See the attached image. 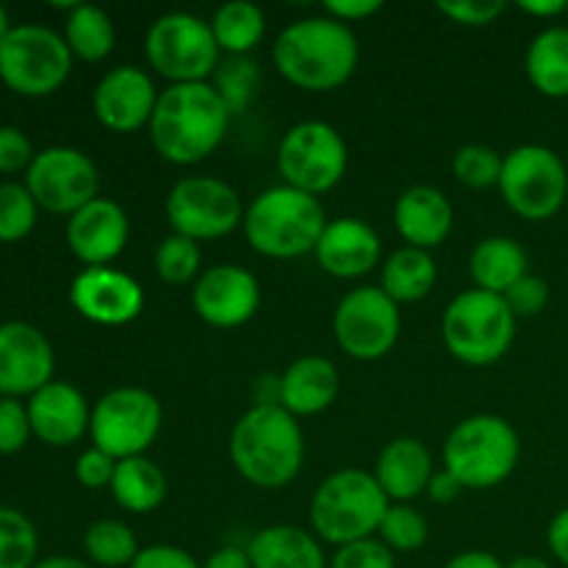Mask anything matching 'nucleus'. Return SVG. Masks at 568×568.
Masks as SVG:
<instances>
[{
  "label": "nucleus",
  "instance_id": "c9c22d12",
  "mask_svg": "<svg viewBox=\"0 0 568 568\" xmlns=\"http://www.w3.org/2000/svg\"><path fill=\"white\" fill-rule=\"evenodd\" d=\"M153 264L161 281L170 283V286H186V283H194L203 275L200 272V264H203L200 244L181 236V233H170L166 239H161V244L155 247Z\"/></svg>",
  "mask_w": 568,
  "mask_h": 568
},
{
  "label": "nucleus",
  "instance_id": "423d86ee",
  "mask_svg": "<svg viewBox=\"0 0 568 568\" xmlns=\"http://www.w3.org/2000/svg\"><path fill=\"white\" fill-rule=\"evenodd\" d=\"M519 458V433L497 414L466 416L444 442V469L453 471L466 491L497 488L514 475Z\"/></svg>",
  "mask_w": 568,
  "mask_h": 568
},
{
  "label": "nucleus",
  "instance_id": "f03ea898",
  "mask_svg": "<svg viewBox=\"0 0 568 568\" xmlns=\"http://www.w3.org/2000/svg\"><path fill=\"white\" fill-rule=\"evenodd\" d=\"M231 120V111L209 81L170 83L161 89L148 125L150 144L170 164L192 166L220 148Z\"/></svg>",
  "mask_w": 568,
  "mask_h": 568
},
{
  "label": "nucleus",
  "instance_id": "c03bdc74",
  "mask_svg": "<svg viewBox=\"0 0 568 568\" xmlns=\"http://www.w3.org/2000/svg\"><path fill=\"white\" fill-rule=\"evenodd\" d=\"M37 159L33 153V144L20 128L14 125H0V175H14V172L31 166V161Z\"/></svg>",
  "mask_w": 568,
  "mask_h": 568
},
{
  "label": "nucleus",
  "instance_id": "393cba45",
  "mask_svg": "<svg viewBox=\"0 0 568 568\" xmlns=\"http://www.w3.org/2000/svg\"><path fill=\"white\" fill-rule=\"evenodd\" d=\"M338 397V369L325 355H303L281 375V408L294 419L316 416Z\"/></svg>",
  "mask_w": 568,
  "mask_h": 568
},
{
  "label": "nucleus",
  "instance_id": "4c0bfd02",
  "mask_svg": "<svg viewBox=\"0 0 568 568\" xmlns=\"http://www.w3.org/2000/svg\"><path fill=\"white\" fill-rule=\"evenodd\" d=\"M39 205L26 183H0V242H22L33 231Z\"/></svg>",
  "mask_w": 568,
  "mask_h": 568
},
{
  "label": "nucleus",
  "instance_id": "49530a36",
  "mask_svg": "<svg viewBox=\"0 0 568 568\" xmlns=\"http://www.w3.org/2000/svg\"><path fill=\"white\" fill-rule=\"evenodd\" d=\"M189 549L175 547V544H150V547L139 549L136 560L128 568H200Z\"/></svg>",
  "mask_w": 568,
  "mask_h": 568
},
{
  "label": "nucleus",
  "instance_id": "6ab92c4d",
  "mask_svg": "<svg viewBox=\"0 0 568 568\" xmlns=\"http://www.w3.org/2000/svg\"><path fill=\"white\" fill-rule=\"evenodd\" d=\"M55 355L48 336L28 322L0 325V394L11 399L33 397L53 383Z\"/></svg>",
  "mask_w": 568,
  "mask_h": 568
},
{
  "label": "nucleus",
  "instance_id": "7c9ffc66",
  "mask_svg": "<svg viewBox=\"0 0 568 568\" xmlns=\"http://www.w3.org/2000/svg\"><path fill=\"white\" fill-rule=\"evenodd\" d=\"M209 22L225 55H253V50L264 42L266 14L250 0H231L220 6Z\"/></svg>",
  "mask_w": 568,
  "mask_h": 568
},
{
  "label": "nucleus",
  "instance_id": "ea45409f",
  "mask_svg": "<svg viewBox=\"0 0 568 568\" xmlns=\"http://www.w3.org/2000/svg\"><path fill=\"white\" fill-rule=\"evenodd\" d=\"M331 568H397V555L381 538L372 536L336 547Z\"/></svg>",
  "mask_w": 568,
  "mask_h": 568
},
{
  "label": "nucleus",
  "instance_id": "8fccbe9b",
  "mask_svg": "<svg viewBox=\"0 0 568 568\" xmlns=\"http://www.w3.org/2000/svg\"><path fill=\"white\" fill-rule=\"evenodd\" d=\"M547 547L560 566L568 568V505L555 514L547 527Z\"/></svg>",
  "mask_w": 568,
  "mask_h": 568
},
{
  "label": "nucleus",
  "instance_id": "c756f323",
  "mask_svg": "<svg viewBox=\"0 0 568 568\" xmlns=\"http://www.w3.org/2000/svg\"><path fill=\"white\" fill-rule=\"evenodd\" d=\"M438 266L427 250L399 247L386 258L381 270V288L397 305L425 300L436 288Z\"/></svg>",
  "mask_w": 568,
  "mask_h": 568
},
{
  "label": "nucleus",
  "instance_id": "37998d69",
  "mask_svg": "<svg viewBox=\"0 0 568 568\" xmlns=\"http://www.w3.org/2000/svg\"><path fill=\"white\" fill-rule=\"evenodd\" d=\"M505 303H508L510 314L516 320H527V316H538L549 305V283L538 275H525L519 283L508 288L503 294Z\"/></svg>",
  "mask_w": 568,
  "mask_h": 568
},
{
  "label": "nucleus",
  "instance_id": "6e6552de",
  "mask_svg": "<svg viewBox=\"0 0 568 568\" xmlns=\"http://www.w3.org/2000/svg\"><path fill=\"white\" fill-rule=\"evenodd\" d=\"M144 59L170 83H205L222 61L211 22L192 11H166L144 33Z\"/></svg>",
  "mask_w": 568,
  "mask_h": 568
},
{
  "label": "nucleus",
  "instance_id": "dca6fc26",
  "mask_svg": "<svg viewBox=\"0 0 568 568\" xmlns=\"http://www.w3.org/2000/svg\"><path fill=\"white\" fill-rule=\"evenodd\" d=\"M261 286L258 277L236 264H220L205 270L194 281L192 308L205 325L233 331L258 314Z\"/></svg>",
  "mask_w": 568,
  "mask_h": 568
},
{
  "label": "nucleus",
  "instance_id": "ddd939ff",
  "mask_svg": "<svg viewBox=\"0 0 568 568\" xmlns=\"http://www.w3.org/2000/svg\"><path fill=\"white\" fill-rule=\"evenodd\" d=\"M242 197L231 183L211 175L181 178L166 194V222L172 233L192 239V242H214L231 236L244 222Z\"/></svg>",
  "mask_w": 568,
  "mask_h": 568
},
{
  "label": "nucleus",
  "instance_id": "bf43d9fd",
  "mask_svg": "<svg viewBox=\"0 0 568 568\" xmlns=\"http://www.w3.org/2000/svg\"><path fill=\"white\" fill-rule=\"evenodd\" d=\"M566 17H568V14H566Z\"/></svg>",
  "mask_w": 568,
  "mask_h": 568
},
{
  "label": "nucleus",
  "instance_id": "e433bc0d",
  "mask_svg": "<svg viewBox=\"0 0 568 568\" xmlns=\"http://www.w3.org/2000/svg\"><path fill=\"white\" fill-rule=\"evenodd\" d=\"M377 538L397 552H416L427 544L430 538V527H427V519L414 508V505L392 503L388 505L386 516H383L381 527H377Z\"/></svg>",
  "mask_w": 568,
  "mask_h": 568
},
{
  "label": "nucleus",
  "instance_id": "a19ab883",
  "mask_svg": "<svg viewBox=\"0 0 568 568\" xmlns=\"http://www.w3.org/2000/svg\"><path fill=\"white\" fill-rule=\"evenodd\" d=\"M436 9L438 14L458 22V26L483 28L497 22L508 11V3H503V0H442V3H436Z\"/></svg>",
  "mask_w": 568,
  "mask_h": 568
},
{
  "label": "nucleus",
  "instance_id": "de8ad7c7",
  "mask_svg": "<svg viewBox=\"0 0 568 568\" xmlns=\"http://www.w3.org/2000/svg\"><path fill=\"white\" fill-rule=\"evenodd\" d=\"M381 9L383 3H377V0H325V14L344 22V26L369 20V17L377 14Z\"/></svg>",
  "mask_w": 568,
  "mask_h": 568
},
{
  "label": "nucleus",
  "instance_id": "09e8293b",
  "mask_svg": "<svg viewBox=\"0 0 568 568\" xmlns=\"http://www.w3.org/2000/svg\"><path fill=\"white\" fill-rule=\"evenodd\" d=\"M464 491L466 488L460 486L458 477L447 469L433 471L430 483H427V497H430L436 505H453Z\"/></svg>",
  "mask_w": 568,
  "mask_h": 568
},
{
  "label": "nucleus",
  "instance_id": "b1692460",
  "mask_svg": "<svg viewBox=\"0 0 568 568\" xmlns=\"http://www.w3.org/2000/svg\"><path fill=\"white\" fill-rule=\"evenodd\" d=\"M433 471L436 469H433V455L427 444L414 436H399L381 449L372 475L388 503L410 505L416 497L427 494Z\"/></svg>",
  "mask_w": 568,
  "mask_h": 568
},
{
  "label": "nucleus",
  "instance_id": "58836bf2",
  "mask_svg": "<svg viewBox=\"0 0 568 568\" xmlns=\"http://www.w3.org/2000/svg\"><path fill=\"white\" fill-rule=\"evenodd\" d=\"M503 153L486 144H464L453 155V175L469 189L499 186L503 175Z\"/></svg>",
  "mask_w": 568,
  "mask_h": 568
},
{
  "label": "nucleus",
  "instance_id": "7ed1b4c3",
  "mask_svg": "<svg viewBox=\"0 0 568 568\" xmlns=\"http://www.w3.org/2000/svg\"><path fill=\"white\" fill-rule=\"evenodd\" d=\"M227 455L242 480L277 491L300 475L305 464V433L281 405H253L239 416L227 438Z\"/></svg>",
  "mask_w": 568,
  "mask_h": 568
},
{
  "label": "nucleus",
  "instance_id": "6e6d98bb",
  "mask_svg": "<svg viewBox=\"0 0 568 568\" xmlns=\"http://www.w3.org/2000/svg\"><path fill=\"white\" fill-rule=\"evenodd\" d=\"M33 568H94L92 564L81 558H67V555H53V558H44L39 560Z\"/></svg>",
  "mask_w": 568,
  "mask_h": 568
},
{
  "label": "nucleus",
  "instance_id": "f8f14e48",
  "mask_svg": "<svg viewBox=\"0 0 568 568\" xmlns=\"http://www.w3.org/2000/svg\"><path fill=\"white\" fill-rule=\"evenodd\" d=\"M161 422H164V410L153 392L139 386H120L105 392L92 405L89 436H92V447L103 449L114 460L139 458L159 438Z\"/></svg>",
  "mask_w": 568,
  "mask_h": 568
},
{
  "label": "nucleus",
  "instance_id": "79ce46f5",
  "mask_svg": "<svg viewBox=\"0 0 568 568\" xmlns=\"http://www.w3.org/2000/svg\"><path fill=\"white\" fill-rule=\"evenodd\" d=\"M33 436L31 419H28V405L20 399H0V455L20 453Z\"/></svg>",
  "mask_w": 568,
  "mask_h": 568
},
{
  "label": "nucleus",
  "instance_id": "4468645a",
  "mask_svg": "<svg viewBox=\"0 0 568 568\" xmlns=\"http://www.w3.org/2000/svg\"><path fill=\"white\" fill-rule=\"evenodd\" d=\"M403 331L399 305L381 286H358L338 300L333 311V336L353 361H381Z\"/></svg>",
  "mask_w": 568,
  "mask_h": 568
},
{
  "label": "nucleus",
  "instance_id": "a878e982",
  "mask_svg": "<svg viewBox=\"0 0 568 568\" xmlns=\"http://www.w3.org/2000/svg\"><path fill=\"white\" fill-rule=\"evenodd\" d=\"M244 549L253 568H331L320 538L297 525L264 527Z\"/></svg>",
  "mask_w": 568,
  "mask_h": 568
},
{
  "label": "nucleus",
  "instance_id": "0eeeda50",
  "mask_svg": "<svg viewBox=\"0 0 568 568\" xmlns=\"http://www.w3.org/2000/svg\"><path fill=\"white\" fill-rule=\"evenodd\" d=\"M442 338L447 353L460 364L491 366L514 347L516 316L499 294L469 288L444 308Z\"/></svg>",
  "mask_w": 568,
  "mask_h": 568
},
{
  "label": "nucleus",
  "instance_id": "473e14b6",
  "mask_svg": "<svg viewBox=\"0 0 568 568\" xmlns=\"http://www.w3.org/2000/svg\"><path fill=\"white\" fill-rule=\"evenodd\" d=\"M139 541L131 527L120 519L92 521L83 532V552L89 564L103 568H128L136 560Z\"/></svg>",
  "mask_w": 568,
  "mask_h": 568
},
{
  "label": "nucleus",
  "instance_id": "a211bd4d",
  "mask_svg": "<svg viewBox=\"0 0 568 568\" xmlns=\"http://www.w3.org/2000/svg\"><path fill=\"white\" fill-rule=\"evenodd\" d=\"M70 303L94 325L120 327L144 311V288L116 266H87L72 281Z\"/></svg>",
  "mask_w": 568,
  "mask_h": 568
},
{
  "label": "nucleus",
  "instance_id": "f257e3e1",
  "mask_svg": "<svg viewBox=\"0 0 568 568\" xmlns=\"http://www.w3.org/2000/svg\"><path fill=\"white\" fill-rule=\"evenodd\" d=\"M361 59L358 37L333 17H303L277 33L272 44L275 70L305 92H333L353 78Z\"/></svg>",
  "mask_w": 568,
  "mask_h": 568
},
{
  "label": "nucleus",
  "instance_id": "a18cd8bd",
  "mask_svg": "<svg viewBox=\"0 0 568 568\" xmlns=\"http://www.w3.org/2000/svg\"><path fill=\"white\" fill-rule=\"evenodd\" d=\"M116 460L111 455H105L103 449L89 447L78 455L75 460V477L83 488H111V480H114Z\"/></svg>",
  "mask_w": 568,
  "mask_h": 568
},
{
  "label": "nucleus",
  "instance_id": "3c124183",
  "mask_svg": "<svg viewBox=\"0 0 568 568\" xmlns=\"http://www.w3.org/2000/svg\"><path fill=\"white\" fill-rule=\"evenodd\" d=\"M200 568H253V564H250L247 549L220 547L216 552H211L209 558H205V564Z\"/></svg>",
  "mask_w": 568,
  "mask_h": 568
},
{
  "label": "nucleus",
  "instance_id": "20e7f679",
  "mask_svg": "<svg viewBox=\"0 0 568 568\" xmlns=\"http://www.w3.org/2000/svg\"><path fill=\"white\" fill-rule=\"evenodd\" d=\"M327 222L320 197L281 183L250 200L242 231L250 247L264 258L294 261L314 253Z\"/></svg>",
  "mask_w": 568,
  "mask_h": 568
},
{
  "label": "nucleus",
  "instance_id": "4d7b16f0",
  "mask_svg": "<svg viewBox=\"0 0 568 568\" xmlns=\"http://www.w3.org/2000/svg\"><path fill=\"white\" fill-rule=\"evenodd\" d=\"M505 568H552L547 558H538V555H521V558H514Z\"/></svg>",
  "mask_w": 568,
  "mask_h": 568
},
{
  "label": "nucleus",
  "instance_id": "603ef678",
  "mask_svg": "<svg viewBox=\"0 0 568 568\" xmlns=\"http://www.w3.org/2000/svg\"><path fill=\"white\" fill-rule=\"evenodd\" d=\"M444 568H505V564L497 555L483 552V549H469V552H460L455 558H449Z\"/></svg>",
  "mask_w": 568,
  "mask_h": 568
},
{
  "label": "nucleus",
  "instance_id": "f3484780",
  "mask_svg": "<svg viewBox=\"0 0 568 568\" xmlns=\"http://www.w3.org/2000/svg\"><path fill=\"white\" fill-rule=\"evenodd\" d=\"M159 94L161 89L148 70L122 64L100 78L92 94V109L105 131L133 133L150 125Z\"/></svg>",
  "mask_w": 568,
  "mask_h": 568
},
{
  "label": "nucleus",
  "instance_id": "bb28decb",
  "mask_svg": "<svg viewBox=\"0 0 568 568\" xmlns=\"http://www.w3.org/2000/svg\"><path fill=\"white\" fill-rule=\"evenodd\" d=\"M469 275L475 288L503 297L514 283L530 275L527 250L510 236H488L475 244L469 255Z\"/></svg>",
  "mask_w": 568,
  "mask_h": 568
},
{
  "label": "nucleus",
  "instance_id": "13d9d810",
  "mask_svg": "<svg viewBox=\"0 0 568 568\" xmlns=\"http://www.w3.org/2000/svg\"><path fill=\"white\" fill-rule=\"evenodd\" d=\"M11 28H14V26H11V22H9V11H6V6L0 3V42H3L6 33H9Z\"/></svg>",
  "mask_w": 568,
  "mask_h": 568
},
{
  "label": "nucleus",
  "instance_id": "c85d7f7f",
  "mask_svg": "<svg viewBox=\"0 0 568 568\" xmlns=\"http://www.w3.org/2000/svg\"><path fill=\"white\" fill-rule=\"evenodd\" d=\"M525 70L544 98H568V26H549L527 48Z\"/></svg>",
  "mask_w": 568,
  "mask_h": 568
},
{
  "label": "nucleus",
  "instance_id": "1a4fd4ad",
  "mask_svg": "<svg viewBox=\"0 0 568 568\" xmlns=\"http://www.w3.org/2000/svg\"><path fill=\"white\" fill-rule=\"evenodd\" d=\"M497 189L516 216L547 222L566 205L568 170L547 144H519L503 159Z\"/></svg>",
  "mask_w": 568,
  "mask_h": 568
},
{
  "label": "nucleus",
  "instance_id": "412c9836",
  "mask_svg": "<svg viewBox=\"0 0 568 568\" xmlns=\"http://www.w3.org/2000/svg\"><path fill=\"white\" fill-rule=\"evenodd\" d=\"M314 255L316 264L327 275L338 277V281H355V277L369 275L381 264L383 242L366 220L338 216L325 225Z\"/></svg>",
  "mask_w": 568,
  "mask_h": 568
},
{
  "label": "nucleus",
  "instance_id": "cd10ccee",
  "mask_svg": "<svg viewBox=\"0 0 568 568\" xmlns=\"http://www.w3.org/2000/svg\"><path fill=\"white\" fill-rule=\"evenodd\" d=\"M109 491L114 503L128 514H153L166 499V475L148 455L116 460V471Z\"/></svg>",
  "mask_w": 568,
  "mask_h": 568
},
{
  "label": "nucleus",
  "instance_id": "5fc2aeb1",
  "mask_svg": "<svg viewBox=\"0 0 568 568\" xmlns=\"http://www.w3.org/2000/svg\"><path fill=\"white\" fill-rule=\"evenodd\" d=\"M253 405H281V375H261L253 386Z\"/></svg>",
  "mask_w": 568,
  "mask_h": 568
},
{
  "label": "nucleus",
  "instance_id": "5701e85b",
  "mask_svg": "<svg viewBox=\"0 0 568 568\" xmlns=\"http://www.w3.org/2000/svg\"><path fill=\"white\" fill-rule=\"evenodd\" d=\"M455 211L447 194L430 183H416L405 189L394 203V225L408 247L436 250L447 242L453 231Z\"/></svg>",
  "mask_w": 568,
  "mask_h": 568
},
{
  "label": "nucleus",
  "instance_id": "aec40b11",
  "mask_svg": "<svg viewBox=\"0 0 568 568\" xmlns=\"http://www.w3.org/2000/svg\"><path fill=\"white\" fill-rule=\"evenodd\" d=\"M131 239V220L116 200L98 197L67 216V244L87 266H111Z\"/></svg>",
  "mask_w": 568,
  "mask_h": 568
},
{
  "label": "nucleus",
  "instance_id": "4be33fe9",
  "mask_svg": "<svg viewBox=\"0 0 568 568\" xmlns=\"http://www.w3.org/2000/svg\"><path fill=\"white\" fill-rule=\"evenodd\" d=\"M33 436L48 447H72L89 433L92 405L70 383L53 381L28 397Z\"/></svg>",
  "mask_w": 568,
  "mask_h": 568
},
{
  "label": "nucleus",
  "instance_id": "f704fd0d",
  "mask_svg": "<svg viewBox=\"0 0 568 568\" xmlns=\"http://www.w3.org/2000/svg\"><path fill=\"white\" fill-rule=\"evenodd\" d=\"M39 536L33 521L17 508H0V568H33L39 564Z\"/></svg>",
  "mask_w": 568,
  "mask_h": 568
},
{
  "label": "nucleus",
  "instance_id": "9b49d317",
  "mask_svg": "<svg viewBox=\"0 0 568 568\" xmlns=\"http://www.w3.org/2000/svg\"><path fill=\"white\" fill-rule=\"evenodd\" d=\"M347 166L349 148L331 122H297L277 144V172L283 183L314 197L336 189L347 175Z\"/></svg>",
  "mask_w": 568,
  "mask_h": 568
},
{
  "label": "nucleus",
  "instance_id": "2eb2a0df",
  "mask_svg": "<svg viewBox=\"0 0 568 568\" xmlns=\"http://www.w3.org/2000/svg\"><path fill=\"white\" fill-rule=\"evenodd\" d=\"M26 186L39 209L61 216H72L100 197V175L94 161L83 150L64 148V144L37 153L26 172Z\"/></svg>",
  "mask_w": 568,
  "mask_h": 568
},
{
  "label": "nucleus",
  "instance_id": "9d476101",
  "mask_svg": "<svg viewBox=\"0 0 568 568\" xmlns=\"http://www.w3.org/2000/svg\"><path fill=\"white\" fill-rule=\"evenodd\" d=\"M72 72L64 37L44 26H14L0 42V81L22 98L59 92Z\"/></svg>",
  "mask_w": 568,
  "mask_h": 568
},
{
  "label": "nucleus",
  "instance_id": "2f4dec72",
  "mask_svg": "<svg viewBox=\"0 0 568 568\" xmlns=\"http://www.w3.org/2000/svg\"><path fill=\"white\" fill-rule=\"evenodd\" d=\"M64 42L72 59L98 64V61L109 59L111 50H114V22L100 6L75 3V9H70L64 22Z\"/></svg>",
  "mask_w": 568,
  "mask_h": 568
},
{
  "label": "nucleus",
  "instance_id": "72a5a7b5",
  "mask_svg": "<svg viewBox=\"0 0 568 568\" xmlns=\"http://www.w3.org/2000/svg\"><path fill=\"white\" fill-rule=\"evenodd\" d=\"M209 83L216 89V94L222 98L225 109L231 111V116L242 114L253 103L255 92H258V61L253 55H225Z\"/></svg>",
  "mask_w": 568,
  "mask_h": 568
},
{
  "label": "nucleus",
  "instance_id": "39448f33",
  "mask_svg": "<svg viewBox=\"0 0 568 568\" xmlns=\"http://www.w3.org/2000/svg\"><path fill=\"white\" fill-rule=\"evenodd\" d=\"M388 505L392 503L372 471L338 469L327 475L311 497V532L333 547L372 538Z\"/></svg>",
  "mask_w": 568,
  "mask_h": 568
},
{
  "label": "nucleus",
  "instance_id": "864d4df0",
  "mask_svg": "<svg viewBox=\"0 0 568 568\" xmlns=\"http://www.w3.org/2000/svg\"><path fill=\"white\" fill-rule=\"evenodd\" d=\"M519 11L538 20H552V17L568 14V3L566 0H519Z\"/></svg>",
  "mask_w": 568,
  "mask_h": 568
}]
</instances>
